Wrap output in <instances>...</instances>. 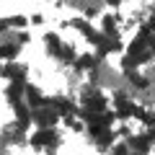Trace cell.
I'll use <instances>...</instances> for the list:
<instances>
[{
  "label": "cell",
  "mask_w": 155,
  "mask_h": 155,
  "mask_svg": "<svg viewBox=\"0 0 155 155\" xmlns=\"http://www.w3.org/2000/svg\"><path fill=\"white\" fill-rule=\"evenodd\" d=\"M28 145L34 150H47V155H54L60 147V134L54 132V127H36V132L28 137Z\"/></svg>",
  "instance_id": "cell-1"
},
{
  "label": "cell",
  "mask_w": 155,
  "mask_h": 155,
  "mask_svg": "<svg viewBox=\"0 0 155 155\" xmlns=\"http://www.w3.org/2000/svg\"><path fill=\"white\" fill-rule=\"evenodd\" d=\"M60 119H62V116L57 114V109H52L49 104L34 109V124H36V127H41V129H44V127H54Z\"/></svg>",
  "instance_id": "cell-2"
},
{
  "label": "cell",
  "mask_w": 155,
  "mask_h": 155,
  "mask_svg": "<svg viewBox=\"0 0 155 155\" xmlns=\"http://www.w3.org/2000/svg\"><path fill=\"white\" fill-rule=\"evenodd\" d=\"M153 150H155V147H153Z\"/></svg>",
  "instance_id": "cell-7"
},
{
  "label": "cell",
  "mask_w": 155,
  "mask_h": 155,
  "mask_svg": "<svg viewBox=\"0 0 155 155\" xmlns=\"http://www.w3.org/2000/svg\"><path fill=\"white\" fill-rule=\"evenodd\" d=\"M132 153V147H129L127 140H122V142H114V147H111V155H129Z\"/></svg>",
  "instance_id": "cell-4"
},
{
  "label": "cell",
  "mask_w": 155,
  "mask_h": 155,
  "mask_svg": "<svg viewBox=\"0 0 155 155\" xmlns=\"http://www.w3.org/2000/svg\"><path fill=\"white\" fill-rule=\"evenodd\" d=\"M28 21H31L34 26H39V23H44V16H41V13H34V16L28 18Z\"/></svg>",
  "instance_id": "cell-5"
},
{
  "label": "cell",
  "mask_w": 155,
  "mask_h": 155,
  "mask_svg": "<svg viewBox=\"0 0 155 155\" xmlns=\"http://www.w3.org/2000/svg\"><path fill=\"white\" fill-rule=\"evenodd\" d=\"M116 21H119V16L109 13V16L101 18V26H98V28L106 34V36H116V34H119V26H116Z\"/></svg>",
  "instance_id": "cell-3"
},
{
  "label": "cell",
  "mask_w": 155,
  "mask_h": 155,
  "mask_svg": "<svg viewBox=\"0 0 155 155\" xmlns=\"http://www.w3.org/2000/svg\"><path fill=\"white\" fill-rule=\"evenodd\" d=\"M104 3H106V5H111V8H116L119 3H122V0H104Z\"/></svg>",
  "instance_id": "cell-6"
}]
</instances>
